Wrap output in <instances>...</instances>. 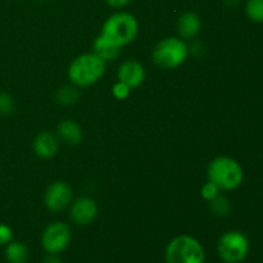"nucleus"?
Returning <instances> with one entry per match:
<instances>
[{
  "label": "nucleus",
  "mask_w": 263,
  "mask_h": 263,
  "mask_svg": "<svg viewBox=\"0 0 263 263\" xmlns=\"http://www.w3.org/2000/svg\"><path fill=\"white\" fill-rule=\"evenodd\" d=\"M189 46L181 37H166L159 41L152 51L154 64L162 69H175L185 63Z\"/></svg>",
  "instance_id": "5"
},
{
  "label": "nucleus",
  "mask_w": 263,
  "mask_h": 263,
  "mask_svg": "<svg viewBox=\"0 0 263 263\" xmlns=\"http://www.w3.org/2000/svg\"><path fill=\"white\" fill-rule=\"evenodd\" d=\"M57 136L67 145L76 146L82 141V130L73 120H63L57 126Z\"/></svg>",
  "instance_id": "13"
},
{
  "label": "nucleus",
  "mask_w": 263,
  "mask_h": 263,
  "mask_svg": "<svg viewBox=\"0 0 263 263\" xmlns=\"http://www.w3.org/2000/svg\"><path fill=\"white\" fill-rule=\"evenodd\" d=\"M80 98V91L77 89V86H62L57 90L55 92V99L59 104L62 105H72L79 100Z\"/></svg>",
  "instance_id": "16"
},
{
  "label": "nucleus",
  "mask_w": 263,
  "mask_h": 263,
  "mask_svg": "<svg viewBox=\"0 0 263 263\" xmlns=\"http://www.w3.org/2000/svg\"><path fill=\"white\" fill-rule=\"evenodd\" d=\"M107 62L95 53H84L76 57L68 67V77L77 87H89L100 81L105 73Z\"/></svg>",
  "instance_id": "1"
},
{
  "label": "nucleus",
  "mask_w": 263,
  "mask_h": 263,
  "mask_svg": "<svg viewBox=\"0 0 263 263\" xmlns=\"http://www.w3.org/2000/svg\"><path fill=\"white\" fill-rule=\"evenodd\" d=\"M39 2H48V0H39Z\"/></svg>",
  "instance_id": "26"
},
{
  "label": "nucleus",
  "mask_w": 263,
  "mask_h": 263,
  "mask_svg": "<svg viewBox=\"0 0 263 263\" xmlns=\"http://www.w3.org/2000/svg\"><path fill=\"white\" fill-rule=\"evenodd\" d=\"M41 263H62V261L61 258H59V254L46 253V256L44 257Z\"/></svg>",
  "instance_id": "24"
},
{
  "label": "nucleus",
  "mask_w": 263,
  "mask_h": 263,
  "mask_svg": "<svg viewBox=\"0 0 263 263\" xmlns=\"http://www.w3.org/2000/svg\"><path fill=\"white\" fill-rule=\"evenodd\" d=\"M166 263H204L205 249L197 238L187 234L175 236L164 249Z\"/></svg>",
  "instance_id": "4"
},
{
  "label": "nucleus",
  "mask_w": 263,
  "mask_h": 263,
  "mask_svg": "<svg viewBox=\"0 0 263 263\" xmlns=\"http://www.w3.org/2000/svg\"><path fill=\"white\" fill-rule=\"evenodd\" d=\"M13 240V230L7 223H0V247H5Z\"/></svg>",
  "instance_id": "22"
},
{
  "label": "nucleus",
  "mask_w": 263,
  "mask_h": 263,
  "mask_svg": "<svg viewBox=\"0 0 263 263\" xmlns=\"http://www.w3.org/2000/svg\"><path fill=\"white\" fill-rule=\"evenodd\" d=\"M120 46L115 45L112 41L108 40L107 37L100 33L92 43V53L97 54L99 58H102L104 62L115 61L120 54Z\"/></svg>",
  "instance_id": "14"
},
{
  "label": "nucleus",
  "mask_w": 263,
  "mask_h": 263,
  "mask_svg": "<svg viewBox=\"0 0 263 263\" xmlns=\"http://www.w3.org/2000/svg\"><path fill=\"white\" fill-rule=\"evenodd\" d=\"M4 258L8 263H27L30 249L22 241L12 240L4 247Z\"/></svg>",
  "instance_id": "15"
},
{
  "label": "nucleus",
  "mask_w": 263,
  "mask_h": 263,
  "mask_svg": "<svg viewBox=\"0 0 263 263\" xmlns=\"http://www.w3.org/2000/svg\"><path fill=\"white\" fill-rule=\"evenodd\" d=\"M210 208L213 212V215L220 216V217H225L230 213L231 211V204L230 200L226 197H222L221 194H218L217 197L213 198L212 200H210Z\"/></svg>",
  "instance_id": "18"
},
{
  "label": "nucleus",
  "mask_w": 263,
  "mask_h": 263,
  "mask_svg": "<svg viewBox=\"0 0 263 263\" xmlns=\"http://www.w3.org/2000/svg\"><path fill=\"white\" fill-rule=\"evenodd\" d=\"M97 202L89 197H80L69 204V218L77 226H89L98 217Z\"/></svg>",
  "instance_id": "9"
},
{
  "label": "nucleus",
  "mask_w": 263,
  "mask_h": 263,
  "mask_svg": "<svg viewBox=\"0 0 263 263\" xmlns=\"http://www.w3.org/2000/svg\"><path fill=\"white\" fill-rule=\"evenodd\" d=\"M244 10L249 20L256 23H263V0H247Z\"/></svg>",
  "instance_id": "17"
},
{
  "label": "nucleus",
  "mask_w": 263,
  "mask_h": 263,
  "mask_svg": "<svg viewBox=\"0 0 263 263\" xmlns=\"http://www.w3.org/2000/svg\"><path fill=\"white\" fill-rule=\"evenodd\" d=\"M220 187L217 186V185H215L213 182L208 181L205 182L204 185L202 186V189H200V194H202V197L204 198L207 202H210V200H212L213 198L217 197L218 194H220Z\"/></svg>",
  "instance_id": "20"
},
{
  "label": "nucleus",
  "mask_w": 263,
  "mask_h": 263,
  "mask_svg": "<svg viewBox=\"0 0 263 263\" xmlns=\"http://www.w3.org/2000/svg\"><path fill=\"white\" fill-rule=\"evenodd\" d=\"M71 228L67 223L55 221L44 229L41 234V247L46 253L61 254L68 248L71 243Z\"/></svg>",
  "instance_id": "7"
},
{
  "label": "nucleus",
  "mask_w": 263,
  "mask_h": 263,
  "mask_svg": "<svg viewBox=\"0 0 263 263\" xmlns=\"http://www.w3.org/2000/svg\"><path fill=\"white\" fill-rule=\"evenodd\" d=\"M131 2H133V0H105V3H107L109 7L116 8V9H120V8L126 7V5L130 4Z\"/></svg>",
  "instance_id": "23"
},
{
  "label": "nucleus",
  "mask_w": 263,
  "mask_h": 263,
  "mask_svg": "<svg viewBox=\"0 0 263 263\" xmlns=\"http://www.w3.org/2000/svg\"><path fill=\"white\" fill-rule=\"evenodd\" d=\"M14 110V100L8 92H0V115L8 116Z\"/></svg>",
  "instance_id": "19"
},
{
  "label": "nucleus",
  "mask_w": 263,
  "mask_h": 263,
  "mask_svg": "<svg viewBox=\"0 0 263 263\" xmlns=\"http://www.w3.org/2000/svg\"><path fill=\"white\" fill-rule=\"evenodd\" d=\"M225 3L229 7H236L240 3V0H225Z\"/></svg>",
  "instance_id": "25"
},
{
  "label": "nucleus",
  "mask_w": 263,
  "mask_h": 263,
  "mask_svg": "<svg viewBox=\"0 0 263 263\" xmlns=\"http://www.w3.org/2000/svg\"><path fill=\"white\" fill-rule=\"evenodd\" d=\"M118 81L127 85L131 90L141 86L145 80V68L143 64L135 59H128L121 63L117 69Z\"/></svg>",
  "instance_id": "10"
},
{
  "label": "nucleus",
  "mask_w": 263,
  "mask_h": 263,
  "mask_svg": "<svg viewBox=\"0 0 263 263\" xmlns=\"http://www.w3.org/2000/svg\"><path fill=\"white\" fill-rule=\"evenodd\" d=\"M112 94H113V97L116 98V99L125 100V99H127L128 97H130L131 89L127 86V85L123 84V82L117 81L115 85H113Z\"/></svg>",
  "instance_id": "21"
},
{
  "label": "nucleus",
  "mask_w": 263,
  "mask_h": 263,
  "mask_svg": "<svg viewBox=\"0 0 263 263\" xmlns=\"http://www.w3.org/2000/svg\"><path fill=\"white\" fill-rule=\"evenodd\" d=\"M59 149V139L50 131H41L33 139V152L39 158L50 159L57 156Z\"/></svg>",
  "instance_id": "11"
},
{
  "label": "nucleus",
  "mask_w": 263,
  "mask_h": 263,
  "mask_svg": "<svg viewBox=\"0 0 263 263\" xmlns=\"http://www.w3.org/2000/svg\"><path fill=\"white\" fill-rule=\"evenodd\" d=\"M73 198V190L66 181H54L46 187L44 204L50 212H62L69 207Z\"/></svg>",
  "instance_id": "8"
},
{
  "label": "nucleus",
  "mask_w": 263,
  "mask_h": 263,
  "mask_svg": "<svg viewBox=\"0 0 263 263\" xmlns=\"http://www.w3.org/2000/svg\"><path fill=\"white\" fill-rule=\"evenodd\" d=\"M100 33L115 45L122 48L136 39L139 33V22L131 13L116 12L104 21Z\"/></svg>",
  "instance_id": "3"
},
{
  "label": "nucleus",
  "mask_w": 263,
  "mask_h": 263,
  "mask_svg": "<svg viewBox=\"0 0 263 263\" xmlns=\"http://www.w3.org/2000/svg\"><path fill=\"white\" fill-rule=\"evenodd\" d=\"M207 180L217 185L220 190H235L243 184L244 170L241 164L231 157H216L207 168Z\"/></svg>",
  "instance_id": "2"
},
{
  "label": "nucleus",
  "mask_w": 263,
  "mask_h": 263,
  "mask_svg": "<svg viewBox=\"0 0 263 263\" xmlns=\"http://www.w3.org/2000/svg\"><path fill=\"white\" fill-rule=\"evenodd\" d=\"M249 249V239L239 230L226 231L217 241V253L223 263H241L248 257Z\"/></svg>",
  "instance_id": "6"
},
{
  "label": "nucleus",
  "mask_w": 263,
  "mask_h": 263,
  "mask_svg": "<svg viewBox=\"0 0 263 263\" xmlns=\"http://www.w3.org/2000/svg\"><path fill=\"white\" fill-rule=\"evenodd\" d=\"M202 30V20L194 12H185L177 20V32L182 40H192Z\"/></svg>",
  "instance_id": "12"
}]
</instances>
